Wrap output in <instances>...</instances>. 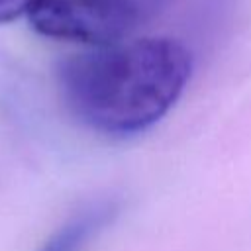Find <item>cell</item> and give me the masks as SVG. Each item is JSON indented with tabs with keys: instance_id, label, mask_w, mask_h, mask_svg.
<instances>
[{
	"instance_id": "6da1fadb",
	"label": "cell",
	"mask_w": 251,
	"mask_h": 251,
	"mask_svg": "<svg viewBox=\"0 0 251 251\" xmlns=\"http://www.w3.org/2000/svg\"><path fill=\"white\" fill-rule=\"evenodd\" d=\"M192 75L188 47L173 37H127L61 61L57 82L67 110L88 129L126 137L155 126Z\"/></svg>"
},
{
	"instance_id": "7a4b0ae2",
	"label": "cell",
	"mask_w": 251,
	"mask_h": 251,
	"mask_svg": "<svg viewBox=\"0 0 251 251\" xmlns=\"http://www.w3.org/2000/svg\"><path fill=\"white\" fill-rule=\"evenodd\" d=\"M27 20L45 37L104 47L131 35L139 6L135 0H39Z\"/></svg>"
},
{
	"instance_id": "3957f363",
	"label": "cell",
	"mask_w": 251,
	"mask_h": 251,
	"mask_svg": "<svg viewBox=\"0 0 251 251\" xmlns=\"http://www.w3.org/2000/svg\"><path fill=\"white\" fill-rule=\"evenodd\" d=\"M114 212L116 208L112 204H98L84 210L59 227L37 251H80L88 239L112 220Z\"/></svg>"
},
{
	"instance_id": "277c9868",
	"label": "cell",
	"mask_w": 251,
	"mask_h": 251,
	"mask_svg": "<svg viewBox=\"0 0 251 251\" xmlns=\"http://www.w3.org/2000/svg\"><path fill=\"white\" fill-rule=\"evenodd\" d=\"M39 0H0V24H10L20 18H27Z\"/></svg>"
}]
</instances>
